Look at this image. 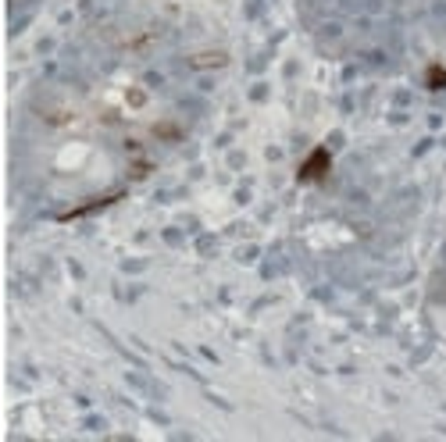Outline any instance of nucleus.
<instances>
[{
	"instance_id": "nucleus-1",
	"label": "nucleus",
	"mask_w": 446,
	"mask_h": 442,
	"mask_svg": "<svg viewBox=\"0 0 446 442\" xmlns=\"http://www.w3.org/2000/svg\"><path fill=\"white\" fill-rule=\"evenodd\" d=\"M329 168H332V153L325 146H314L307 153V161L300 165V172H296V178L300 182H321L325 175H329Z\"/></svg>"
},
{
	"instance_id": "nucleus-2",
	"label": "nucleus",
	"mask_w": 446,
	"mask_h": 442,
	"mask_svg": "<svg viewBox=\"0 0 446 442\" xmlns=\"http://www.w3.org/2000/svg\"><path fill=\"white\" fill-rule=\"evenodd\" d=\"M425 86H429V89H446V68H443V65H429Z\"/></svg>"
},
{
	"instance_id": "nucleus-3",
	"label": "nucleus",
	"mask_w": 446,
	"mask_h": 442,
	"mask_svg": "<svg viewBox=\"0 0 446 442\" xmlns=\"http://www.w3.org/2000/svg\"><path fill=\"white\" fill-rule=\"evenodd\" d=\"M193 65H200V68L203 65H225V57L222 54H215V57H193Z\"/></svg>"
}]
</instances>
